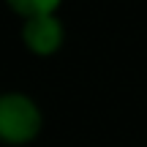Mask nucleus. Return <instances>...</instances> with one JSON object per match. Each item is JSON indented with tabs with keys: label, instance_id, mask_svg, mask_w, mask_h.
Masks as SVG:
<instances>
[{
	"label": "nucleus",
	"instance_id": "3",
	"mask_svg": "<svg viewBox=\"0 0 147 147\" xmlns=\"http://www.w3.org/2000/svg\"><path fill=\"white\" fill-rule=\"evenodd\" d=\"M3 3L19 19L38 16V14H60V8H63V0H3Z\"/></svg>",
	"mask_w": 147,
	"mask_h": 147
},
{
	"label": "nucleus",
	"instance_id": "1",
	"mask_svg": "<svg viewBox=\"0 0 147 147\" xmlns=\"http://www.w3.org/2000/svg\"><path fill=\"white\" fill-rule=\"evenodd\" d=\"M44 134V109L25 90L0 93V144L27 147Z\"/></svg>",
	"mask_w": 147,
	"mask_h": 147
},
{
	"label": "nucleus",
	"instance_id": "2",
	"mask_svg": "<svg viewBox=\"0 0 147 147\" xmlns=\"http://www.w3.org/2000/svg\"><path fill=\"white\" fill-rule=\"evenodd\" d=\"M19 41L33 57H55L65 47V22L60 14H38L19 19Z\"/></svg>",
	"mask_w": 147,
	"mask_h": 147
}]
</instances>
